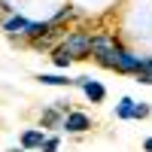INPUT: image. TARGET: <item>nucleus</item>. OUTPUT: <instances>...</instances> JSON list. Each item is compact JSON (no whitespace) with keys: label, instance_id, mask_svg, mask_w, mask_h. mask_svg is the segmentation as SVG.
<instances>
[{"label":"nucleus","instance_id":"f257e3e1","mask_svg":"<svg viewBox=\"0 0 152 152\" xmlns=\"http://www.w3.org/2000/svg\"><path fill=\"white\" fill-rule=\"evenodd\" d=\"M122 49H125V46L116 40V37H110V34H94V37H91V49H88V55H91L104 70H113L116 55L122 52Z\"/></svg>","mask_w":152,"mask_h":152},{"label":"nucleus","instance_id":"f03ea898","mask_svg":"<svg viewBox=\"0 0 152 152\" xmlns=\"http://www.w3.org/2000/svg\"><path fill=\"white\" fill-rule=\"evenodd\" d=\"M58 46L64 49L73 61H76V58H88V49H91V34H85V31H73V34H67Z\"/></svg>","mask_w":152,"mask_h":152},{"label":"nucleus","instance_id":"7ed1b4c3","mask_svg":"<svg viewBox=\"0 0 152 152\" xmlns=\"http://www.w3.org/2000/svg\"><path fill=\"white\" fill-rule=\"evenodd\" d=\"M140 58H143V55L131 52V49H122V52L116 55V64H113V70H116V73H125V76H134L137 67H140Z\"/></svg>","mask_w":152,"mask_h":152},{"label":"nucleus","instance_id":"20e7f679","mask_svg":"<svg viewBox=\"0 0 152 152\" xmlns=\"http://www.w3.org/2000/svg\"><path fill=\"white\" fill-rule=\"evenodd\" d=\"M61 128H64V131H70V134H82V131H88V128H91V116L70 110L67 116H64V122H61Z\"/></svg>","mask_w":152,"mask_h":152},{"label":"nucleus","instance_id":"39448f33","mask_svg":"<svg viewBox=\"0 0 152 152\" xmlns=\"http://www.w3.org/2000/svg\"><path fill=\"white\" fill-rule=\"evenodd\" d=\"M28 18L24 15H18V12H12V15H6V21H3V31L9 34V37H24V31H28Z\"/></svg>","mask_w":152,"mask_h":152},{"label":"nucleus","instance_id":"423d86ee","mask_svg":"<svg viewBox=\"0 0 152 152\" xmlns=\"http://www.w3.org/2000/svg\"><path fill=\"white\" fill-rule=\"evenodd\" d=\"M82 91H85V97L91 100V104H100V100L107 97V88L100 85L97 79H91V76H85V82H82Z\"/></svg>","mask_w":152,"mask_h":152},{"label":"nucleus","instance_id":"0eeeda50","mask_svg":"<svg viewBox=\"0 0 152 152\" xmlns=\"http://www.w3.org/2000/svg\"><path fill=\"white\" fill-rule=\"evenodd\" d=\"M49 34H52V24H49V21H31V24H28V31H24V37H28V43L46 40Z\"/></svg>","mask_w":152,"mask_h":152},{"label":"nucleus","instance_id":"6e6552de","mask_svg":"<svg viewBox=\"0 0 152 152\" xmlns=\"http://www.w3.org/2000/svg\"><path fill=\"white\" fill-rule=\"evenodd\" d=\"M43 140H46L43 128H31V131H24V134H21V149H40Z\"/></svg>","mask_w":152,"mask_h":152},{"label":"nucleus","instance_id":"1a4fd4ad","mask_svg":"<svg viewBox=\"0 0 152 152\" xmlns=\"http://www.w3.org/2000/svg\"><path fill=\"white\" fill-rule=\"evenodd\" d=\"M61 122H64V116H61L55 107H49V110H43V116H40V128H61Z\"/></svg>","mask_w":152,"mask_h":152},{"label":"nucleus","instance_id":"9d476101","mask_svg":"<svg viewBox=\"0 0 152 152\" xmlns=\"http://www.w3.org/2000/svg\"><path fill=\"white\" fill-rule=\"evenodd\" d=\"M137 82L143 85H152V58H140V67H137Z\"/></svg>","mask_w":152,"mask_h":152},{"label":"nucleus","instance_id":"9b49d317","mask_svg":"<svg viewBox=\"0 0 152 152\" xmlns=\"http://www.w3.org/2000/svg\"><path fill=\"white\" fill-rule=\"evenodd\" d=\"M52 61H55V67H61V70H67L70 64H73V58L64 52L61 46H55V52H52Z\"/></svg>","mask_w":152,"mask_h":152},{"label":"nucleus","instance_id":"f8f14e48","mask_svg":"<svg viewBox=\"0 0 152 152\" xmlns=\"http://www.w3.org/2000/svg\"><path fill=\"white\" fill-rule=\"evenodd\" d=\"M131 113H134V100H131V97H122L119 107H116V116H119V119H131Z\"/></svg>","mask_w":152,"mask_h":152},{"label":"nucleus","instance_id":"ddd939ff","mask_svg":"<svg viewBox=\"0 0 152 152\" xmlns=\"http://www.w3.org/2000/svg\"><path fill=\"white\" fill-rule=\"evenodd\" d=\"M40 82H43V85H67V88L73 85V79H67V76H52V73H43Z\"/></svg>","mask_w":152,"mask_h":152},{"label":"nucleus","instance_id":"4468645a","mask_svg":"<svg viewBox=\"0 0 152 152\" xmlns=\"http://www.w3.org/2000/svg\"><path fill=\"white\" fill-rule=\"evenodd\" d=\"M146 116H149V104H143V100L137 104V100H134V113H131V119H146Z\"/></svg>","mask_w":152,"mask_h":152},{"label":"nucleus","instance_id":"2eb2a0df","mask_svg":"<svg viewBox=\"0 0 152 152\" xmlns=\"http://www.w3.org/2000/svg\"><path fill=\"white\" fill-rule=\"evenodd\" d=\"M58 146H61V140H58V137H46V140H43V146H40V152H58Z\"/></svg>","mask_w":152,"mask_h":152},{"label":"nucleus","instance_id":"dca6fc26","mask_svg":"<svg viewBox=\"0 0 152 152\" xmlns=\"http://www.w3.org/2000/svg\"><path fill=\"white\" fill-rule=\"evenodd\" d=\"M52 104H55V110L61 113V116H67V113H70V100H52Z\"/></svg>","mask_w":152,"mask_h":152},{"label":"nucleus","instance_id":"f3484780","mask_svg":"<svg viewBox=\"0 0 152 152\" xmlns=\"http://www.w3.org/2000/svg\"><path fill=\"white\" fill-rule=\"evenodd\" d=\"M143 152H152V137H146V140H143Z\"/></svg>","mask_w":152,"mask_h":152},{"label":"nucleus","instance_id":"a211bd4d","mask_svg":"<svg viewBox=\"0 0 152 152\" xmlns=\"http://www.w3.org/2000/svg\"><path fill=\"white\" fill-rule=\"evenodd\" d=\"M9 152H24V149H18V146H15V149H9Z\"/></svg>","mask_w":152,"mask_h":152}]
</instances>
